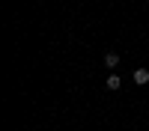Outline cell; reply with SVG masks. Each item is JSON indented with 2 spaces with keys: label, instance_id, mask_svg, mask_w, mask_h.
Segmentation results:
<instances>
[{
  "label": "cell",
  "instance_id": "cell-1",
  "mask_svg": "<svg viewBox=\"0 0 149 131\" xmlns=\"http://www.w3.org/2000/svg\"><path fill=\"white\" fill-rule=\"evenodd\" d=\"M134 83H137V87H146V83H149V69H134Z\"/></svg>",
  "mask_w": 149,
  "mask_h": 131
},
{
  "label": "cell",
  "instance_id": "cell-3",
  "mask_svg": "<svg viewBox=\"0 0 149 131\" xmlns=\"http://www.w3.org/2000/svg\"><path fill=\"white\" fill-rule=\"evenodd\" d=\"M104 83H107V89H119V83H122V80H119L116 75H110V78H107Z\"/></svg>",
  "mask_w": 149,
  "mask_h": 131
},
{
  "label": "cell",
  "instance_id": "cell-2",
  "mask_svg": "<svg viewBox=\"0 0 149 131\" xmlns=\"http://www.w3.org/2000/svg\"><path fill=\"white\" fill-rule=\"evenodd\" d=\"M104 66H107V69H116V66H119V54H113V51L104 54Z\"/></svg>",
  "mask_w": 149,
  "mask_h": 131
}]
</instances>
